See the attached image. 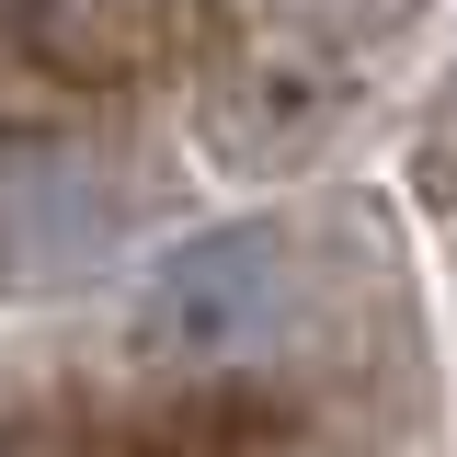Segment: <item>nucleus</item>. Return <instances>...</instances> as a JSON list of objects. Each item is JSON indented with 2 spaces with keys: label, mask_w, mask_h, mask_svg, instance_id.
I'll use <instances>...</instances> for the list:
<instances>
[{
  "label": "nucleus",
  "mask_w": 457,
  "mask_h": 457,
  "mask_svg": "<svg viewBox=\"0 0 457 457\" xmlns=\"http://www.w3.org/2000/svg\"><path fill=\"white\" fill-rule=\"evenodd\" d=\"M309 309V263L297 240L263 218L206 228V240H171L149 286H137V354L149 366H195V378H228L252 354H275Z\"/></svg>",
  "instance_id": "nucleus-1"
},
{
  "label": "nucleus",
  "mask_w": 457,
  "mask_h": 457,
  "mask_svg": "<svg viewBox=\"0 0 457 457\" xmlns=\"http://www.w3.org/2000/svg\"><path fill=\"white\" fill-rule=\"evenodd\" d=\"M275 411L240 400H80L35 389L0 411V457H263Z\"/></svg>",
  "instance_id": "nucleus-2"
},
{
  "label": "nucleus",
  "mask_w": 457,
  "mask_h": 457,
  "mask_svg": "<svg viewBox=\"0 0 457 457\" xmlns=\"http://www.w3.org/2000/svg\"><path fill=\"white\" fill-rule=\"evenodd\" d=\"M114 240H126V183L92 149H46L0 183V263L23 286L92 275V263H114Z\"/></svg>",
  "instance_id": "nucleus-3"
},
{
  "label": "nucleus",
  "mask_w": 457,
  "mask_h": 457,
  "mask_svg": "<svg viewBox=\"0 0 457 457\" xmlns=\"http://www.w3.org/2000/svg\"><path fill=\"white\" fill-rule=\"evenodd\" d=\"M297 46H378V35H400L423 0H263Z\"/></svg>",
  "instance_id": "nucleus-4"
}]
</instances>
